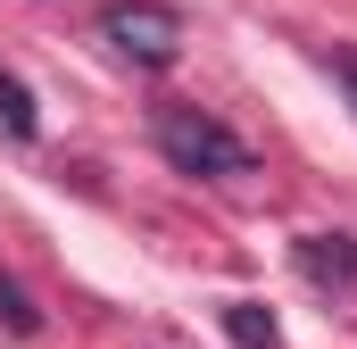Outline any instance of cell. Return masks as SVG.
<instances>
[{"instance_id": "6da1fadb", "label": "cell", "mask_w": 357, "mask_h": 349, "mask_svg": "<svg viewBox=\"0 0 357 349\" xmlns=\"http://www.w3.org/2000/svg\"><path fill=\"white\" fill-rule=\"evenodd\" d=\"M150 133H158V150L175 158L183 174H208V183H233V174L258 167V150L225 125V117H208V108H183V100H167L158 117H150Z\"/></svg>"}, {"instance_id": "7a4b0ae2", "label": "cell", "mask_w": 357, "mask_h": 349, "mask_svg": "<svg viewBox=\"0 0 357 349\" xmlns=\"http://www.w3.org/2000/svg\"><path fill=\"white\" fill-rule=\"evenodd\" d=\"M100 42H108L116 59H133V67H175L183 17L167 0H116V8H100Z\"/></svg>"}, {"instance_id": "3957f363", "label": "cell", "mask_w": 357, "mask_h": 349, "mask_svg": "<svg viewBox=\"0 0 357 349\" xmlns=\"http://www.w3.org/2000/svg\"><path fill=\"white\" fill-rule=\"evenodd\" d=\"M299 274L316 291H357V242L349 233H299Z\"/></svg>"}, {"instance_id": "277c9868", "label": "cell", "mask_w": 357, "mask_h": 349, "mask_svg": "<svg viewBox=\"0 0 357 349\" xmlns=\"http://www.w3.org/2000/svg\"><path fill=\"white\" fill-rule=\"evenodd\" d=\"M216 325H225V341H233V349H282V333H274V316L258 308V299H225Z\"/></svg>"}, {"instance_id": "5b68a950", "label": "cell", "mask_w": 357, "mask_h": 349, "mask_svg": "<svg viewBox=\"0 0 357 349\" xmlns=\"http://www.w3.org/2000/svg\"><path fill=\"white\" fill-rule=\"evenodd\" d=\"M0 125H8L17 142H33V133H42V117H33V91L17 84V75H0Z\"/></svg>"}, {"instance_id": "8992f818", "label": "cell", "mask_w": 357, "mask_h": 349, "mask_svg": "<svg viewBox=\"0 0 357 349\" xmlns=\"http://www.w3.org/2000/svg\"><path fill=\"white\" fill-rule=\"evenodd\" d=\"M0 325H8V333H42V308H33L25 283H8V274H0Z\"/></svg>"}, {"instance_id": "52a82bcc", "label": "cell", "mask_w": 357, "mask_h": 349, "mask_svg": "<svg viewBox=\"0 0 357 349\" xmlns=\"http://www.w3.org/2000/svg\"><path fill=\"white\" fill-rule=\"evenodd\" d=\"M324 67H333V84L349 91V108H357V50H333V59H324Z\"/></svg>"}]
</instances>
